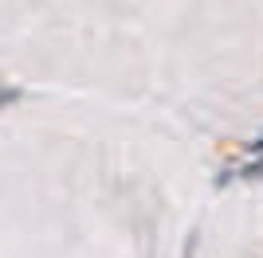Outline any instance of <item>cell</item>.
Segmentation results:
<instances>
[{"instance_id": "cell-1", "label": "cell", "mask_w": 263, "mask_h": 258, "mask_svg": "<svg viewBox=\"0 0 263 258\" xmlns=\"http://www.w3.org/2000/svg\"><path fill=\"white\" fill-rule=\"evenodd\" d=\"M248 184V180H263V153H252V161L243 168H232V172H220L216 176V188H228V184Z\"/></svg>"}, {"instance_id": "cell-2", "label": "cell", "mask_w": 263, "mask_h": 258, "mask_svg": "<svg viewBox=\"0 0 263 258\" xmlns=\"http://www.w3.org/2000/svg\"><path fill=\"white\" fill-rule=\"evenodd\" d=\"M8 102H20V90L16 86H0V110L8 106Z\"/></svg>"}]
</instances>
